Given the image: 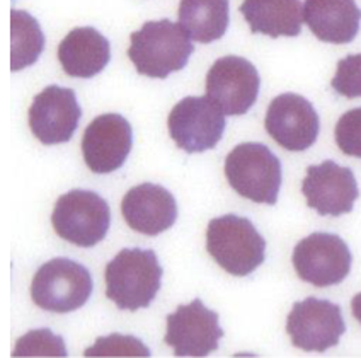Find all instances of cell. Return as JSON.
Masks as SVG:
<instances>
[{
  "label": "cell",
  "instance_id": "6da1fadb",
  "mask_svg": "<svg viewBox=\"0 0 361 358\" xmlns=\"http://www.w3.org/2000/svg\"><path fill=\"white\" fill-rule=\"evenodd\" d=\"M128 56L142 76L166 79L188 65L195 52L190 35L169 19L149 20L130 36Z\"/></svg>",
  "mask_w": 361,
  "mask_h": 358
},
{
  "label": "cell",
  "instance_id": "7a4b0ae2",
  "mask_svg": "<svg viewBox=\"0 0 361 358\" xmlns=\"http://www.w3.org/2000/svg\"><path fill=\"white\" fill-rule=\"evenodd\" d=\"M164 270L152 249L126 248L106 266V295L121 311L149 307L161 290Z\"/></svg>",
  "mask_w": 361,
  "mask_h": 358
},
{
  "label": "cell",
  "instance_id": "3957f363",
  "mask_svg": "<svg viewBox=\"0 0 361 358\" xmlns=\"http://www.w3.org/2000/svg\"><path fill=\"white\" fill-rule=\"evenodd\" d=\"M207 249L233 277H247L264 263L266 241L249 219L224 215L210 220Z\"/></svg>",
  "mask_w": 361,
  "mask_h": 358
},
{
  "label": "cell",
  "instance_id": "277c9868",
  "mask_svg": "<svg viewBox=\"0 0 361 358\" xmlns=\"http://www.w3.org/2000/svg\"><path fill=\"white\" fill-rule=\"evenodd\" d=\"M228 184L244 198L274 205L281 188V162L262 143H240L225 159Z\"/></svg>",
  "mask_w": 361,
  "mask_h": 358
},
{
  "label": "cell",
  "instance_id": "5b68a950",
  "mask_svg": "<svg viewBox=\"0 0 361 358\" xmlns=\"http://www.w3.org/2000/svg\"><path fill=\"white\" fill-rule=\"evenodd\" d=\"M94 283L89 270L68 258H55L36 271L31 297L48 312L67 314L87 304Z\"/></svg>",
  "mask_w": 361,
  "mask_h": 358
},
{
  "label": "cell",
  "instance_id": "8992f818",
  "mask_svg": "<svg viewBox=\"0 0 361 358\" xmlns=\"http://www.w3.org/2000/svg\"><path fill=\"white\" fill-rule=\"evenodd\" d=\"M51 224L55 232L71 244L94 248L108 234L111 210L97 193L71 189L56 200Z\"/></svg>",
  "mask_w": 361,
  "mask_h": 358
},
{
  "label": "cell",
  "instance_id": "52a82bcc",
  "mask_svg": "<svg viewBox=\"0 0 361 358\" xmlns=\"http://www.w3.org/2000/svg\"><path fill=\"white\" fill-rule=\"evenodd\" d=\"M298 278L314 287L339 285L350 275L353 256L346 242L331 232H314L293 249Z\"/></svg>",
  "mask_w": 361,
  "mask_h": 358
},
{
  "label": "cell",
  "instance_id": "ba28073f",
  "mask_svg": "<svg viewBox=\"0 0 361 358\" xmlns=\"http://www.w3.org/2000/svg\"><path fill=\"white\" fill-rule=\"evenodd\" d=\"M167 125L179 149L200 154L213 149L224 137L225 113L208 96H190L172 108Z\"/></svg>",
  "mask_w": 361,
  "mask_h": 358
},
{
  "label": "cell",
  "instance_id": "9c48e42d",
  "mask_svg": "<svg viewBox=\"0 0 361 358\" xmlns=\"http://www.w3.org/2000/svg\"><path fill=\"white\" fill-rule=\"evenodd\" d=\"M293 347L322 353L339 343L346 331L341 307L326 299L309 297L295 302L286 319Z\"/></svg>",
  "mask_w": 361,
  "mask_h": 358
},
{
  "label": "cell",
  "instance_id": "30bf717a",
  "mask_svg": "<svg viewBox=\"0 0 361 358\" xmlns=\"http://www.w3.org/2000/svg\"><path fill=\"white\" fill-rule=\"evenodd\" d=\"M257 68L242 56H221L207 76V96L228 117H240L252 108L259 94Z\"/></svg>",
  "mask_w": 361,
  "mask_h": 358
},
{
  "label": "cell",
  "instance_id": "8fae6325",
  "mask_svg": "<svg viewBox=\"0 0 361 358\" xmlns=\"http://www.w3.org/2000/svg\"><path fill=\"white\" fill-rule=\"evenodd\" d=\"M221 338L219 314L204 307L201 299L179 306L167 316L166 345L172 347L176 357H208L219 350Z\"/></svg>",
  "mask_w": 361,
  "mask_h": 358
},
{
  "label": "cell",
  "instance_id": "7c38bea8",
  "mask_svg": "<svg viewBox=\"0 0 361 358\" xmlns=\"http://www.w3.org/2000/svg\"><path fill=\"white\" fill-rule=\"evenodd\" d=\"M264 126L269 137L283 149L303 152L317 140L321 121L309 100L300 94L286 93L271 101Z\"/></svg>",
  "mask_w": 361,
  "mask_h": 358
},
{
  "label": "cell",
  "instance_id": "4fadbf2b",
  "mask_svg": "<svg viewBox=\"0 0 361 358\" xmlns=\"http://www.w3.org/2000/svg\"><path fill=\"white\" fill-rule=\"evenodd\" d=\"M302 193L305 195L307 205L322 217L350 213L360 196L355 172L334 160L309 166L302 183Z\"/></svg>",
  "mask_w": 361,
  "mask_h": 358
},
{
  "label": "cell",
  "instance_id": "5bb4252c",
  "mask_svg": "<svg viewBox=\"0 0 361 358\" xmlns=\"http://www.w3.org/2000/svg\"><path fill=\"white\" fill-rule=\"evenodd\" d=\"M133 131L128 119L108 113L94 118L82 137V154L87 167L96 174L118 171L128 159Z\"/></svg>",
  "mask_w": 361,
  "mask_h": 358
},
{
  "label": "cell",
  "instance_id": "9a60e30c",
  "mask_svg": "<svg viewBox=\"0 0 361 358\" xmlns=\"http://www.w3.org/2000/svg\"><path fill=\"white\" fill-rule=\"evenodd\" d=\"M80 117V106L72 89L48 85L32 101L30 129L41 143L56 145L73 137Z\"/></svg>",
  "mask_w": 361,
  "mask_h": 358
},
{
  "label": "cell",
  "instance_id": "2e32d148",
  "mask_svg": "<svg viewBox=\"0 0 361 358\" xmlns=\"http://www.w3.org/2000/svg\"><path fill=\"white\" fill-rule=\"evenodd\" d=\"M121 212L130 229L143 236H159L178 220V203L169 189L143 183L128 189L121 201Z\"/></svg>",
  "mask_w": 361,
  "mask_h": 358
},
{
  "label": "cell",
  "instance_id": "e0dca14e",
  "mask_svg": "<svg viewBox=\"0 0 361 358\" xmlns=\"http://www.w3.org/2000/svg\"><path fill=\"white\" fill-rule=\"evenodd\" d=\"M303 20L317 40L346 44L358 36L361 9L355 0H305Z\"/></svg>",
  "mask_w": 361,
  "mask_h": 358
},
{
  "label": "cell",
  "instance_id": "ac0fdd59",
  "mask_svg": "<svg viewBox=\"0 0 361 358\" xmlns=\"http://www.w3.org/2000/svg\"><path fill=\"white\" fill-rule=\"evenodd\" d=\"M59 60L67 76L90 79L109 64L111 44L94 28H75L60 43Z\"/></svg>",
  "mask_w": 361,
  "mask_h": 358
},
{
  "label": "cell",
  "instance_id": "d6986e66",
  "mask_svg": "<svg viewBox=\"0 0 361 358\" xmlns=\"http://www.w3.org/2000/svg\"><path fill=\"white\" fill-rule=\"evenodd\" d=\"M240 12L254 35L293 38L302 31L303 9L300 0H244Z\"/></svg>",
  "mask_w": 361,
  "mask_h": 358
},
{
  "label": "cell",
  "instance_id": "ffe728a7",
  "mask_svg": "<svg viewBox=\"0 0 361 358\" xmlns=\"http://www.w3.org/2000/svg\"><path fill=\"white\" fill-rule=\"evenodd\" d=\"M179 24L198 43H213L228 28V0H180Z\"/></svg>",
  "mask_w": 361,
  "mask_h": 358
},
{
  "label": "cell",
  "instance_id": "44dd1931",
  "mask_svg": "<svg viewBox=\"0 0 361 358\" xmlns=\"http://www.w3.org/2000/svg\"><path fill=\"white\" fill-rule=\"evenodd\" d=\"M44 48V35L38 20L24 11L11 12V70L31 67Z\"/></svg>",
  "mask_w": 361,
  "mask_h": 358
},
{
  "label": "cell",
  "instance_id": "7402d4cb",
  "mask_svg": "<svg viewBox=\"0 0 361 358\" xmlns=\"http://www.w3.org/2000/svg\"><path fill=\"white\" fill-rule=\"evenodd\" d=\"M14 357H67L63 338L53 335L50 329H35L19 338Z\"/></svg>",
  "mask_w": 361,
  "mask_h": 358
},
{
  "label": "cell",
  "instance_id": "603a6c76",
  "mask_svg": "<svg viewBox=\"0 0 361 358\" xmlns=\"http://www.w3.org/2000/svg\"><path fill=\"white\" fill-rule=\"evenodd\" d=\"M85 357H150V350L135 336L111 335L97 338L92 347L85 350Z\"/></svg>",
  "mask_w": 361,
  "mask_h": 358
},
{
  "label": "cell",
  "instance_id": "cb8c5ba5",
  "mask_svg": "<svg viewBox=\"0 0 361 358\" xmlns=\"http://www.w3.org/2000/svg\"><path fill=\"white\" fill-rule=\"evenodd\" d=\"M331 88L348 100L361 97V53L348 55L346 59L338 61Z\"/></svg>",
  "mask_w": 361,
  "mask_h": 358
},
{
  "label": "cell",
  "instance_id": "d4e9b609",
  "mask_svg": "<svg viewBox=\"0 0 361 358\" xmlns=\"http://www.w3.org/2000/svg\"><path fill=\"white\" fill-rule=\"evenodd\" d=\"M334 137L343 154L361 159V108L346 111L339 118Z\"/></svg>",
  "mask_w": 361,
  "mask_h": 358
},
{
  "label": "cell",
  "instance_id": "484cf974",
  "mask_svg": "<svg viewBox=\"0 0 361 358\" xmlns=\"http://www.w3.org/2000/svg\"><path fill=\"white\" fill-rule=\"evenodd\" d=\"M351 309H353V316H355V318L358 319L360 324H361V292H360V294H356L355 297H353Z\"/></svg>",
  "mask_w": 361,
  "mask_h": 358
}]
</instances>
